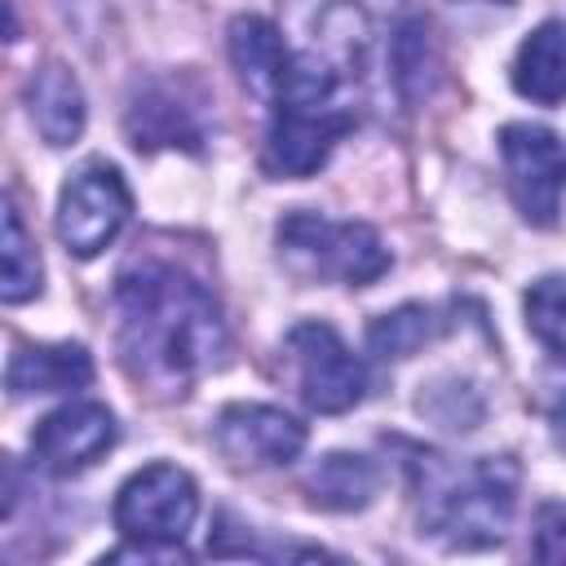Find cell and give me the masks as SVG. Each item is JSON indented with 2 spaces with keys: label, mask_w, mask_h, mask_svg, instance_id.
<instances>
[{
  "label": "cell",
  "mask_w": 566,
  "mask_h": 566,
  "mask_svg": "<svg viewBox=\"0 0 566 566\" xmlns=\"http://www.w3.org/2000/svg\"><path fill=\"white\" fill-rule=\"evenodd\" d=\"M93 380V358L84 345H22L9 358L4 385L9 394H66Z\"/></svg>",
  "instance_id": "4fadbf2b"
},
{
  "label": "cell",
  "mask_w": 566,
  "mask_h": 566,
  "mask_svg": "<svg viewBox=\"0 0 566 566\" xmlns=\"http://www.w3.org/2000/svg\"><path fill=\"white\" fill-rule=\"evenodd\" d=\"M119 354L137 385L181 394L226 354L217 296L168 261H137L115 279Z\"/></svg>",
  "instance_id": "6da1fadb"
},
{
  "label": "cell",
  "mask_w": 566,
  "mask_h": 566,
  "mask_svg": "<svg viewBox=\"0 0 566 566\" xmlns=\"http://www.w3.org/2000/svg\"><path fill=\"white\" fill-rule=\"evenodd\" d=\"M526 327L531 336L553 354L566 358V274H544L526 287Z\"/></svg>",
  "instance_id": "d6986e66"
},
{
  "label": "cell",
  "mask_w": 566,
  "mask_h": 566,
  "mask_svg": "<svg viewBox=\"0 0 566 566\" xmlns=\"http://www.w3.org/2000/svg\"><path fill=\"white\" fill-rule=\"evenodd\" d=\"M283 349L296 371V389L314 411L340 416L367 398V363L340 340L332 323H318V318L296 323Z\"/></svg>",
  "instance_id": "8992f818"
},
{
  "label": "cell",
  "mask_w": 566,
  "mask_h": 566,
  "mask_svg": "<svg viewBox=\"0 0 566 566\" xmlns=\"http://www.w3.org/2000/svg\"><path fill=\"white\" fill-rule=\"evenodd\" d=\"M133 212V195L119 177L115 164L106 159H88L80 172H71V181L62 186L57 199V239L71 256H97L128 221Z\"/></svg>",
  "instance_id": "52a82bcc"
},
{
  "label": "cell",
  "mask_w": 566,
  "mask_h": 566,
  "mask_svg": "<svg viewBox=\"0 0 566 566\" xmlns=\"http://www.w3.org/2000/svg\"><path fill=\"white\" fill-rule=\"evenodd\" d=\"M199 517V486L177 464L137 469L115 495V531L142 544V557H172Z\"/></svg>",
  "instance_id": "5b68a950"
},
{
  "label": "cell",
  "mask_w": 566,
  "mask_h": 566,
  "mask_svg": "<svg viewBox=\"0 0 566 566\" xmlns=\"http://www.w3.org/2000/svg\"><path fill=\"white\" fill-rule=\"evenodd\" d=\"M279 261L296 279L367 287L389 270V248L367 221H332L318 212H287L279 221Z\"/></svg>",
  "instance_id": "277c9868"
},
{
  "label": "cell",
  "mask_w": 566,
  "mask_h": 566,
  "mask_svg": "<svg viewBox=\"0 0 566 566\" xmlns=\"http://www.w3.org/2000/svg\"><path fill=\"white\" fill-rule=\"evenodd\" d=\"M217 451L239 469L292 464L305 451V424L270 402H230L212 424Z\"/></svg>",
  "instance_id": "30bf717a"
},
{
  "label": "cell",
  "mask_w": 566,
  "mask_h": 566,
  "mask_svg": "<svg viewBox=\"0 0 566 566\" xmlns=\"http://www.w3.org/2000/svg\"><path fill=\"white\" fill-rule=\"evenodd\" d=\"M548 424H553V438H557V447L566 451V394L553 402V416H548Z\"/></svg>",
  "instance_id": "7402d4cb"
},
{
  "label": "cell",
  "mask_w": 566,
  "mask_h": 566,
  "mask_svg": "<svg viewBox=\"0 0 566 566\" xmlns=\"http://www.w3.org/2000/svg\"><path fill=\"white\" fill-rule=\"evenodd\" d=\"M509 195L531 226H553L566 195V150L544 124H509L500 133Z\"/></svg>",
  "instance_id": "ba28073f"
},
{
  "label": "cell",
  "mask_w": 566,
  "mask_h": 566,
  "mask_svg": "<svg viewBox=\"0 0 566 566\" xmlns=\"http://www.w3.org/2000/svg\"><path fill=\"white\" fill-rule=\"evenodd\" d=\"M376 486H380V469L367 455H354V451H327L305 478L310 500L318 509H332V513L367 509L376 500Z\"/></svg>",
  "instance_id": "2e32d148"
},
{
  "label": "cell",
  "mask_w": 566,
  "mask_h": 566,
  "mask_svg": "<svg viewBox=\"0 0 566 566\" xmlns=\"http://www.w3.org/2000/svg\"><path fill=\"white\" fill-rule=\"evenodd\" d=\"M535 557L566 562V504H544L535 513Z\"/></svg>",
  "instance_id": "44dd1931"
},
{
  "label": "cell",
  "mask_w": 566,
  "mask_h": 566,
  "mask_svg": "<svg viewBox=\"0 0 566 566\" xmlns=\"http://www.w3.org/2000/svg\"><path fill=\"white\" fill-rule=\"evenodd\" d=\"M500 4H509V0H500Z\"/></svg>",
  "instance_id": "603a6c76"
},
{
  "label": "cell",
  "mask_w": 566,
  "mask_h": 566,
  "mask_svg": "<svg viewBox=\"0 0 566 566\" xmlns=\"http://www.w3.org/2000/svg\"><path fill=\"white\" fill-rule=\"evenodd\" d=\"M513 88L539 106L566 102V22H539L513 57Z\"/></svg>",
  "instance_id": "9a60e30c"
},
{
  "label": "cell",
  "mask_w": 566,
  "mask_h": 566,
  "mask_svg": "<svg viewBox=\"0 0 566 566\" xmlns=\"http://www.w3.org/2000/svg\"><path fill=\"white\" fill-rule=\"evenodd\" d=\"M354 128L345 75L318 53H292L279 93L270 97L265 164L279 177H310L327 164L332 146Z\"/></svg>",
  "instance_id": "3957f363"
},
{
  "label": "cell",
  "mask_w": 566,
  "mask_h": 566,
  "mask_svg": "<svg viewBox=\"0 0 566 566\" xmlns=\"http://www.w3.org/2000/svg\"><path fill=\"white\" fill-rule=\"evenodd\" d=\"M4 270H0V296L4 305H22L40 292V256H35V243L22 226V212L13 203H4Z\"/></svg>",
  "instance_id": "e0dca14e"
},
{
  "label": "cell",
  "mask_w": 566,
  "mask_h": 566,
  "mask_svg": "<svg viewBox=\"0 0 566 566\" xmlns=\"http://www.w3.org/2000/svg\"><path fill=\"white\" fill-rule=\"evenodd\" d=\"M124 128H128V142L137 150H159V146L199 150V142H203V128H199L195 106L177 88H168V84L142 88L128 102V111H124Z\"/></svg>",
  "instance_id": "8fae6325"
},
{
  "label": "cell",
  "mask_w": 566,
  "mask_h": 566,
  "mask_svg": "<svg viewBox=\"0 0 566 566\" xmlns=\"http://www.w3.org/2000/svg\"><path fill=\"white\" fill-rule=\"evenodd\" d=\"M226 49H230V62H234L239 80L248 84V93H256L261 102H270V97L279 93V84H283L287 62H292L283 35H279L265 18L243 13V18L230 22V31H226Z\"/></svg>",
  "instance_id": "5bb4252c"
},
{
  "label": "cell",
  "mask_w": 566,
  "mask_h": 566,
  "mask_svg": "<svg viewBox=\"0 0 566 566\" xmlns=\"http://www.w3.org/2000/svg\"><path fill=\"white\" fill-rule=\"evenodd\" d=\"M119 429L115 416L93 402V398H71L57 411H49L35 433H31V455L44 473L53 478H75L84 469H93L111 447H115Z\"/></svg>",
  "instance_id": "9c48e42d"
},
{
  "label": "cell",
  "mask_w": 566,
  "mask_h": 566,
  "mask_svg": "<svg viewBox=\"0 0 566 566\" xmlns=\"http://www.w3.org/2000/svg\"><path fill=\"white\" fill-rule=\"evenodd\" d=\"M27 115H31L35 133L49 146H71L84 133V119H88L80 80L62 62H44L27 80Z\"/></svg>",
  "instance_id": "7c38bea8"
},
{
  "label": "cell",
  "mask_w": 566,
  "mask_h": 566,
  "mask_svg": "<svg viewBox=\"0 0 566 566\" xmlns=\"http://www.w3.org/2000/svg\"><path fill=\"white\" fill-rule=\"evenodd\" d=\"M420 535L447 548H491L517 509V464L509 455H473L464 464L429 455L420 464Z\"/></svg>",
  "instance_id": "7a4b0ae2"
},
{
  "label": "cell",
  "mask_w": 566,
  "mask_h": 566,
  "mask_svg": "<svg viewBox=\"0 0 566 566\" xmlns=\"http://www.w3.org/2000/svg\"><path fill=\"white\" fill-rule=\"evenodd\" d=\"M438 332H442V323H438V314L429 305H398V310H389V314H380L371 323L367 340H371V349L380 358H411Z\"/></svg>",
  "instance_id": "ac0fdd59"
},
{
  "label": "cell",
  "mask_w": 566,
  "mask_h": 566,
  "mask_svg": "<svg viewBox=\"0 0 566 566\" xmlns=\"http://www.w3.org/2000/svg\"><path fill=\"white\" fill-rule=\"evenodd\" d=\"M433 44H429V27L424 22H402L398 40H394V71H398V84L407 97H424L429 93V80H433Z\"/></svg>",
  "instance_id": "ffe728a7"
}]
</instances>
